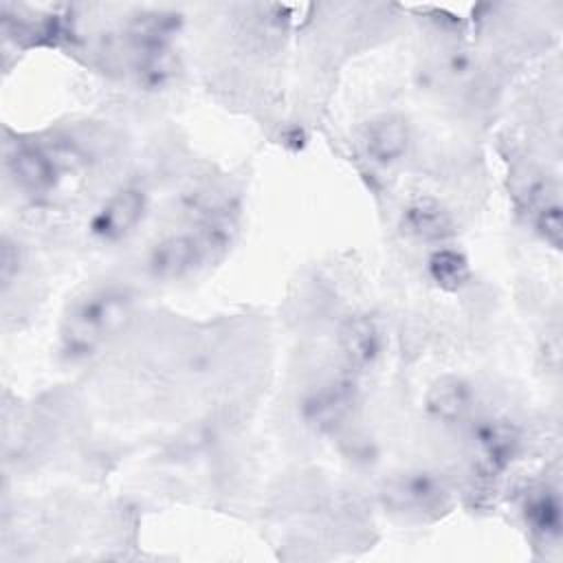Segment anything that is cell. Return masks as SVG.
<instances>
[{
  "label": "cell",
  "mask_w": 563,
  "mask_h": 563,
  "mask_svg": "<svg viewBox=\"0 0 563 563\" xmlns=\"http://www.w3.org/2000/svg\"><path fill=\"white\" fill-rule=\"evenodd\" d=\"M521 444L519 429L508 420H486L475 429L477 468L486 477H497L515 460Z\"/></svg>",
  "instance_id": "obj_4"
},
{
  "label": "cell",
  "mask_w": 563,
  "mask_h": 563,
  "mask_svg": "<svg viewBox=\"0 0 563 563\" xmlns=\"http://www.w3.org/2000/svg\"><path fill=\"white\" fill-rule=\"evenodd\" d=\"M7 163L15 185L26 194H46L57 183L55 161L37 145H18Z\"/></svg>",
  "instance_id": "obj_10"
},
{
  "label": "cell",
  "mask_w": 563,
  "mask_h": 563,
  "mask_svg": "<svg viewBox=\"0 0 563 563\" xmlns=\"http://www.w3.org/2000/svg\"><path fill=\"white\" fill-rule=\"evenodd\" d=\"M473 400V387L464 378L442 376L431 383L424 396V407L431 418L444 424H455L471 413Z\"/></svg>",
  "instance_id": "obj_11"
},
{
  "label": "cell",
  "mask_w": 563,
  "mask_h": 563,
  "mask_svg": "<svg viewBox=\"0 0 563 563\" xmlns=\"http://www.w3.org/2000/svg\"><path fill=\"white\" fill-rule=\"evenodd\" d=\"M147 211V194L141 187H123L114 191L95 213L90 231L106 242L128 238Z\"/></svg>",
  "instance_id": "obj_3"
},
{
  "label": "cell",
  "mask_w": 563,
  "mask_h": 563,
  "mask_svg": "<svg viewBox=\"0 0 563 563\" xmlns=\"http://www.w3.org/2000/svg\"><path fill=\"white\" fill-rule=\"evenodd\" d=\"M128 314V297L119 288H99L79 299L62 325V354L84 358L112 334Z\"/></svg>",
  "instance_id": "obj_1"
},
{
  "label": "cell",
  "mask_w": 563,
  "mask_h": 563,
  "mask_svg": "<svg viewBox=\"0 0 563 563\" xmlns=\"http://www.w3.org/2000/svg\"><path fill=\"white\" fill-rule=\"evenodd\" d=\"M361 141L372 163L389 167L407 154L411 143V130L405 117L380 114L365 125Z\"/></svg>",
  "instance_id": "obj_6"
},
{
  "label": "cell",
  "mask_w": 563,
  "mask_h": 563,
  "mask_svg": "<svg viewBox=\"0 0 563 563\" xmlns=\"http://www.w3.org/2000/svg\"><path fill=\"white\" fill-rule=\"evenodd\" d=\"M339 343L345 361L356 367L365 369L378 361L385 347V330L378 317L369 312H358L345 319L339 332Z\"/></svg>",
  "instance_id": "obj_5"
},
{
  "label": "cell",
  "mask_w": 563,
  "mask_h": 563,
  "mask_svg": "<svg viewBox=\"0 0 563 563\" xmlns=\"http://www.w3.org/2000/svg\"><path fill=\"white\" fill-rule=\"evenodd\" d=\"M427 273L435 286L442 290H460L466 286L471 277V264L468 257L457 249H438L431 253L427 262Z\"/></svg>",
  "instance_id": "obj_12"
},
{
  "label": "cell",
  "mask_w": 563,
  "mask_h": 563,
  "mask_svg": "<svg viewBox=\"0 0 563 563\" xmlns=\"http://www.w3.org/2000/svg\"><path fill=\"white\" fill-rule=\"evenodd\" d=\"M526 523L530 526V530L539 537L548 539H556L561 532V504H559V495L552 490H541L537 495H532L526 501Z\"/></svg>",
  "instance_id": "obj_13"
},
{
  "label": "cell",
  "mask_w": 563,
  "mask_h": 563,
  "mask_svg": "<svg viewBox=\"0 0 563 563\" xmlns=\"http://www.w3.org/2000/svg\"><path fill=\"white\" fill-rule=\"evenodd\" d=\"M356 405V385L352 378L339 376L312 389L301 407L303 420L317 431H334L352 413Z\"/></svg>",
  "instance_id": "obj_2"
},
{
  "label": "cell",
  "mask_w": 563,
  "mask_h": 563,
  "mask_svg": "<svg viewBox=\"0 0 563 563\" xmlns=\"http://www.w3.org/2000/svg\"><path fill=\"white\" fill-rule=\"evenodd\" d=\"M534 229H537V233L550 246H554V249L561 246V240H563V216H561V205L556 200H543L537 207Z\"/></svg>",
  "instance_id": "obj_14"
},
{
  "label": "cell",
  "mask_w": 563,
  "mask_h": 563,
  "mask_svg": "<svg viewBox=\"0 0 563 563\" xmlns=\"http://www.w3.org/2000/svg\"><path fill=\"white\" fill-rule=\"evenodd\" d=\"M400 227L409 238L422 242H442L455 233L451 211L431 196L409 200L400 213Z\"/></svg>",
  "instance_id": "obj_8"
},
{
  "label": "cell",
  "mask_w": 563,
  "mask_h": 563,
  "mask_svg": "<svg viewBox=\"0 0 563 563\" xmlns=\"http://www.w3.org/2000/svg\"><path fill=\"white\" fill-rule=\"evenodd\" d=\"M18 262H20L18 249L9 240H4V246H2V282H4V286H9L13 273H18Z\"/></svg>",
  "instance_id": "obj_15"
},
{
  "label": "cell",
  "mask_w": 563,
  "mask_h": 563,
  "mask_svg": "<svg viewBox=\"0 0 563 563\" xmlns=\"http://www.w3.org/2000/svg\"><path fill=\"white\" fill-rule=\"evenodd\" d=\"M202 257V246L194 235L172 233L161 238L147 255V271L156 279H178L194 271Z\"/></svg>",
  "instance_id": "obj_7"
},
{
  "label": "cell",
  "mask_w": 563,
  "mask_h": 563,
  "mask_svg": "<svg viewBox=\"0 0 563 563\" xmlns=\"http://www.w3.org/2000/svg\"><path fill=\"white\" fill-rule=\"evenodd\" d=\"M442 486L427 473H407L385 484V501L402 512H429L442 501Z\"/></svg>",
  "instance_id": "obj_9"
}]
</instances>
